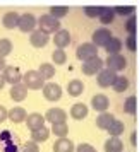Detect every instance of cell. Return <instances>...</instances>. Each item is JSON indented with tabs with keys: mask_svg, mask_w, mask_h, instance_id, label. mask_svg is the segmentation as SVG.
I'll list each match as a JSON object with an SVG mask.
<instances>
[{
	"mask_svg": "<svg viewBox=\"0 0 139 152\" xmlns=\"http://www.w3.org/2000/svg\"><path fill=\"white\" fill-rule=\"evenodd\" d=\"M38 72H40V75L45 80H48V79H52V77L55 75V67H53V63H41Z\"/></svg>",
	"mask_w": 139,
	"mask_h": 152,
	"instance_id": "83f0119b",
	"label": "cell"
},
{
	"mask_svg": "<svg viewBox=\"0 0 139 152\" xmlns=\"http://www.w3.org/2000/svg\"><path fill=\"white\" fill-rule=\"evenodd\" d=\"M115 79H117V74L110 69H103L100 74H98V86L100 87H112L113 82H115Z\"/></svg>",
	"mask_w": 139,
	"mask_h": 152,
	"instance_id": "8fae6325",
	"label": "cell"
},
{
	"mask_svg": "<svg viewBox=\"0 0 139 152\" xmlns=\"http://www.w3.org/2000/svg\"><path fill=\"white\" fill-rule=\"evenodd\" d=\"M103 65H105L103 60H101L100 56H95V58H91L88 62H84L81 70H83L84 75H98V74L103 70Z\"/></svg>",
	"mask_w": 139,
	"mask_h": 152,
	"instance_id": "5b68a950",
	"label": "cell"
},
{
	"mask_svg": "<svg viewBox=\"0 0 139 152\" xmlns=\"http://www.w3.org/2000/svg\"><path fill=\"white\" fill-rule=\"evenodd\" d=\"M100 10H101V7L88 5V7H84V14L88 15V17H100Z\"/></svg>",
	"mask_w": 139,
	"mask_h": 152,
	"instance_id": "74e56055",
	"label": "cell"
},
{
	"mask_svg": "<svg viewBox=\"0 0 139 152\" xmlns=\"http://www.w3.org/2000/svg\"><path fill=\"white\" fill-rule=\"evenodd\" d=\"M136 24H138L136 15H131V17L125 21V29H127V33H129V34H136Z\"/></svg>",
	"mask_w": 139,
	"mask_h": 152,
	"instance_id": "8d00e7d4",
	"label": "cell"
},
{
	"mask_svg": "<svg viewBox=\"0 0 139 152\" xmlns=\"http://www.w3.org/2000/svg\"><path fill=\"white\" fill-rule=\"evenodd\" d=\"M2 75H4V79H5V82L12 84V86L22 82V74H21V70L17 69L16 65H7L5 70L2 72Z\"/></svg>",
	"mask_w": 139,
	"mask_h": 152,
	"instance_id": "ba28073f",
	"label": "cell"
},
{
	"mask_svg": "<svg viewBox=\"0 0 139 152\" xmlns=\"http://www.w3.org/2000/svg\"><path fill=\"white\" fill-rule=\"evenodd\" d=\"M5 67H7V65H5V58H0V72H4Z\"/></svg>",
	"mask_w": 139,
	"mask_h": 152,
	"instance_id": "7bdbcfd3",
	"label": "cell"
},
{
	"mask_svg": "<svg viewBox=\"0 0 139 152\" xmlns=\"http://www.w3.org/2000/svg\"><path fill=\"white\" fill-rule=\"evenodd\" d=\"M113 91H117V92H124L127 87H129V79L125 75H117V79H115V82H113Z\"/></svg>",
	"mask_w": 139,
	"mask_h": 152,
	"instance_id": "f1b7e54d",
	"label": "cell"
},
{
	"mask_svg": "<svg viewBox=\"0 0 139 152\" xmlns=\"http://www.w3.org/2000/svg\"><path fill=\"white\" fill-rule=\"evenodd\" d=\"M113 121H115L113 115H110V113H101V115H98L95 123H96V126L100 128V130H108Z\"/></svg>",
	"mask_w": 139,
	"mask_h": 152,
	"instance_id": "44dd1931",
	"label": "cell"
},
{
	"mask_svg": "<svg viewBox=\"0 0 139 152\" xmlns=\"http://www.w3.org/2000/svg\"><path fill=\"white\" fill-rule=\"evenodd\" d=\"M98 19L101 21V24H112L113 19H115V10H113V7H101Z\"/></svg>",
	"mask_w": 139,
	"mask_h": 152,
	"instance_id": "d4e9b609",
	"label": "cell"
},
{
	"mask_svg": "<svg viewBox=\"0 0 139 152\" xmlns=\"http://www.w3.org/2000/svg\"><path fill=\"white\" fill-rule=\"evenodd\" d=\"M84 91V84L79 80V79H72L69 84H67V92H69V96L72 97H77L81 96Z\"/></svg>",
	"mask_w": 139,
	"mask_h": 152,
	"instance_id": "603a6c76",
	"label": "cell"
},
{
	"mask_svg": "<svg viewBox=\"0 0 139 152\" xmlns=\"http://www.w3.org/2000/svg\"><path fill=\"white\" fill-rule=\"evenodd\" d=\"M112 38H113V36H112V33H110V29L108 28H98L96 31H95V33H93V38H91V41H93V45H95V46H106V43L110 41Z\"/></svg>",
	"mask_w": 139,
	"mask_h": 152,
	"instance_id": "52a82bcc",
	"label": "cell"
},
{
	"mask_svg": "<svg viewBox=\"0 0 139 152\" xmlns=\"http://www.w3.org/2000/svg\"><path fill=\"white\" fill-rule=\"evenodd\" d=\"M43 96H45V99H48V101H58V99L62 97V87L55 82L45 84V87H43Z\"/></svg>",
	"mask_w": 139,
	"mask_h": 152,
	"instance_id": "30bf717a",
	"label": "cell"
},
{
	"mask_svg": "<svg viewBox=\"0 0 139 152\" xmlns=\"http://www.w3.org/2000/svg\"><path fill=\"white\" fill-rule=\"evenodd\" d=\"M124 123H122V121H118V120H115V121H113V123L110 125V128H108V135H110V137H117L118 138V135H122V132H124Z\"/></svg>",
	"mask_w": 139,
	"mask_h": 152,
	"instance_id": "d6a6232c",
	"label": "cell"
},
{
	"mask_svg": "<svg viewBox=\"0 0 139 152\" xmlns=\"http://www.w3.org/2000/svg\"><path fill=\"white\" fill-rule=\"evenodd\" d=\"M38 26H40V31L47 33V34H50V33L55 34L57 31H60V21L55 19L53 15H50V14L41 15V17L38 19Z\"/></svg>",
	"mask_w": 139,
	"mask_h": 152,
	"instance_id": "7a4b0ae2",
	"label": "cell"
},
{
	"mask_svg": "<svg viewBox=\"0 0 139 152\" xmlns=\"http://www.w3.org/2000/svg\"><path fill=\"white\" fill-rule=\"evenodd\" d=\"M91 106H93V110H96L100 115H101V113H106L108 106H110V99L105 96V94H95L93 99H91Z\"/></svg>",
	"mask_w": 139,
	"mask_h": 152,
	"instance_id": "4fadbf2b",
	"label": "cell"
},
{
	"mask_svg": "<svg viewBox=\"0 0 139 152\" xmlns=\"http://www.w3.org/2000/svg\"><path fill=\"white\" fill-rule=\"evenodd\" d=\"M124 151V144L122 140L117 137H110L105 142V152H122Z\"/></svg>",
	"mask_w": 139,
	"mask_h": 152,
	"instance_id": "cb8c5ba5",
	"label": "cell"
},
{
	"mask_svg": "<svg viewBox=\"0 0 139 152\" xmlns=\"http://www.w3.org/2000/svg\"><path fill=\"white\" fill-rule=\"evenodd\" d=\"M53 43H55V46L58 50H64L65 46H69L70 45V33L67 29H60V31H57L55 34H53Z\"/></svg>",
	"mask_w": 139,
	"mask_h": 152,
	"instance_id": "2e32d148",
	"label": "cell"
},
{
	"mask_svg": "<svg viewBox=\"0 0 139 152\" xmlns=\"http://www.w3.org/2000/svg\"><path fill=\"white\" fill-rule=\"evenodd\" d=\"M105 50H106V53H108V55H118V53H120V50H122V41H120L118 38H112L110 41L106 43Z\"/></svg>",
	"mask_w": 139,
	"mask_h": 152,
	"instance_id": "484cf974",
	"label": "cell"
},
{
	"mask_svg": "<svg viewBox=\"0 0 139 152\" xmlns=\"http://www.w3.org/2000/svg\"><path fill=\"white\" fill-rule=\"evenodd\" d=\"M21 152H40V149H38V144H36V142H33V140H28L26 144L22 145Z\"/></svg>",
	"mask_w": 139,
	"mask_h": 152,
	"instance_id": "ab89813d",
	"label": "cell"
},
{
	"mask_svg": "<svg viewBox=\"0 0 139 152\" xmlns=\"http://www.w3.org/2000/svg\"><path fill=\"white\" fill-rule=\"evenodd\" d=\"M52 132L58 138H64V137H67V133H69V125L67 123H55V125H52Z\"/></svg>",
	"mask_w": 139,
	"mask_h": 152,
	"instance_id": "4dcf8cb0",
	"label": "cell"
},
{
	"mask_svg": "<svg viewBox=\"0 0 139 152\" xmlns=\"http://www.w3.org/2000/svg\"><path fill=\"white\" fill-rule=\"evenodd\" d=\"M28 96V87L24 86V84H16L10 87V97H12V101L16 103H19V101H24Z\"/></svg>",
	"mask_w": 139,
	"mask_h": 152,
	"instance_id": "e0dca14e",
	"label": "cell"
},
{
	"mask_svg": "<svg viewBox=\"0 0 139 152\" xmlns=\"http://www.w3.org/2000/svg\"><path fill=\"white\" fill-rule=\"evenodd\" d=\"M22 84L31 91H38L45 87V79L40 75L38 70H29V72H26L22 75Z\"/></svg>",
	"mask_w": 139,
	"mask_h": 152,
	"instance_id": "6da1fadb",
	"label": "cell"
},
{
	"mask_svg": "<svg viewBox=\"0 0 139 152\" xmlns=\"http://www.w3.org/2000/svg\"><path fill=\"white\" fill-rule=\"evenodd\" d=\"M105 65H106V69L113 70L115 74L120 72V70H124L127 67V60H125L124 55H108L106 56V60H105Z\"/></svg>",
	"mask_w": 139,
	"mask_h": 152,
	"instance_id": "8992f818",
	"label": "cell"
},
{
	"mask_svg": "<svg viewBox=\"0 0 139 152\" xmlns=\"http://www.w3.org/2000/svg\"><path fill=\"white\" fill-rule=\"evenodd\" d=\"M50 38L47 33H43V31H35V33H31V36H29V43L35 46V48H45L47 45H48Z\"/></svg>",
	"mask_w": 139,
	"mask_h": 152,
	"instance_id": "5bb4252c",
	"label": "cell"
},
{
	"mask_svg": "<svg viewBox=\"0 0 139 152\" xmlns=\"http://www.w3.org/2000/svg\"><path fill=\"white\" fill-rule=\"evenodd\" d=\"M76 56L84 63V62H88V60H91V58L98 56V48L93 45V43H83V45L77 46Z\"/></svg>",
	"mask_w": 139,
	"mask_h": 152,
	"instance_id": "277c9868",
	"label": "cell"
},
{
	"mask_svg": "<svg viewBox=\"0 0 139 152\" xmlns=\"http://www.w3.org/2000/svg\"><path fill=\"white\" fill-rule=\"evenodd\" d=\"M26 125H28V128L31 132L40 130V128L45 126V116L40 115V113H31V115H28V118H26Z\"/></svg>",
	"mask_w": 139,
	"mask_h": 152,
	"instance_id": "9a60e30c",
	"label": "cell"
},
{
	"mask_svg": "<svg viewBox=\"0 0 139 152\" xmlns=\"http://www.w3.org/2000/svg\"><path fill=\"white\" fill-rule=\"evenodd\" d=\"M10 51H12V43H10V39L2 38L0 39V58H5L7 55H10Z\"/></svg>",
	"mask_w": 139,
	"mask_h": 152,
	"instance_id": "836d02e7",
	"label": "cell"
},
{
	"mask_svg": "<svg viewBox=\"0 0 139 152\" xmlns=\"http://www.w3.org/2000/svg\"><path fill=\"white\" fill-rule=\"evenodd\" d=\"M113 10H115V14H118V15H134V10L136 9L132 7V5H127V7H124V5H117V7H113Z\"/></svg>",
	"mask_w": 139,
	"mask_h": 152,
	"instance_id": "d590c367",
	"label": "cell"
},
{
	"mask_svg": "<svg viewBox=\"0 0 139 152\" xmlns=\"http://www.w3.org/2000/svg\"><path fill=\"white\" fill-rule=\"evenodd\" d=\"M52 60H53L55 65H64V63L67 62V55H65V51H64V50L55 48V51L52 53Z\"/></svg>",
	"mask_w": 139,
	"mask_h": 152,
	"instance_id": "e575fe53",
	"label": "cell"
},
{
	"mask_svg": "<svg viewBox=\"0 0 139 152\" xmlns=\"http://www.w3.org/2000/svg\"><path fill=\"white\" fill-rule=\"evenodd\" d=\"M17 138H14L12 132H0V152H17Z\"/></svg>",
	"mask_w": 139,
	"mask_h": 152,
	"instance_id": "3957f363",
	"label": "cell"
},
{
	"mask_svg": "<svg viewBox=\"0 0 139 152\" xmlns=\"http://www.w3.org/2000/svg\"><path fill=\"white\" fill-rule=\"evenodd\" d=\"M138 39H136V34H129L127 38H125V46L131 50V51H136L138 50Z\"/></svg>",
	"mask_w": 139,
	"mask_h": 152,
	"instance_id": "f35d334b",
	"label": "cell"
},
{
	"mask_svg": "<svg viewBox=\"0 0 139 152\" xmlns=\"http://www.w3.org/2000/svg\"><path fill=\"white\" fill-rule=\"evenodd\" d=\"M5 118H9V111H7L5 106H2V104H0V123H2Z\"/></svg>",
	"mask_w": 139,
	"mask_h": 152,
	"instance_id": "b9f144b4",
	"label": "cell"
},
{
	"mask_svg": "<svg viewBox=\"0 0 139 152\" xmlns=\"http://www.w3.org/2000/svg\"><path fill=\"white\" fill-rule=\"evenodd\" d=\"M19 17L21 15L17 14V12H7V14L2 17V24H4V28L7 29H14L19 26Z\"/></svg>",
	"mask_w": 139,
	"mask_h": 152,
	"instance_id": "7402d4cb",
	"label": "cell"
},
{
	"mask_svg": "<svg viewBox=\"0 0 139 152\" xmlns=\"http://www.w3.org/2000/svg\"><path fill=\"white\" fill-rule=\"evenodd\" d=\"M50 137V130L47 128V126H43V128H40V130H36V132H31V140L33 142H47Z\"/></svg>",
	"mask_w": 139,
	"mask_h": 152,
	"instance_id": "4316f807",
	"label": "cell"
},
{
	"mask_svg": "<svg viewBox=\"0 0 139 152\" xmlns=\"http://www.w3.org/2000/svg\"><path fill=\"white\" fill-rule=\"evenodd\" d=\"M5 84H7V82H5V79H4V75H2V74H0V91L4 89V86H5Z\"/></svg>",
	"mask_w": 139,
	"mask_h": 152,
	"instance_id": "ee69618b",
	"label": "cell"
},
{
	"mask_svg": "<svg viewBox=\"0 0 139 152\" xmlns=\"http://www.w3.org/2000/svg\"><path fill=\"white\" fill-rule=\"evenodd\" d=\"M136 137H138V133L134 132V133H132V138H131V142H132V144H136Z\"/></svg>",
	"mask_w": 139,
	"mask_h": 152,
	"instance_id": "f6af8a7d",
	"label": "cell"
},
{
	"mask_svg": "<svg viewBox=\"0 0 139 152\" xmlns=\"http://www.w3.org/2000/svg\"><path fill=\"white\" fill-rule=\"evenodd\" d=\"M136 110H138V99H136V96H129L124 101V111L127 115H134Z\"/></svg>",
	"mask_w": 139,
	"mask_h": 152,
	"instance_id": "f546056e",
	"label": "cell"
},
{
	"mask_svg": "<svg viewBox=\"0 0 139 152\" xmlns=\"http://www.w3.org/2000/svg\"><path fill=\"white\" fill-rule=\"evenodd\" d=\"M53 152H76V147L67 137L57 138V142L53 144Z\"/></svg>",
	"mask_w": 139,
	"mask_h": 152,
	"instance_id": "ac0fdd59",
	"label": "cell"
},
{
	"mask_svg": "<svg viewBox=\"0 0 139 152\" xmlns=\"http://www.w3.org/2000/svg\"><path fill=\"white\" fill-rule=\"evenodd\" d=\"M88 113H89V110H88V106L84 103H76L70 108V116L74 120H84L88 116Z\"/></svg>",
	"mask_w": 139,
	"mask_h": 152,
	"instance_id": "d6986e66",
	"label": "cell"
},
{
	"mask_svg": "<svg viewBox=\"0 0 139 152\" xmlns=\"http://www.w3.org/2000/svg\"><path fill=\"white\" fill-rule=\"evenodd\" d=\"M76 152H96V149L91 144H79L76 147Z\"/></svg>",
	"mask_w": 139,
	"mask_h": 152,
	"instance_id": "60d3db41",
	"label": "cell"
},
{
	"mask_svg": "<svg viewBox=\"0 0 139 152\" xmlns=\"http://www.w3.org/2000/svg\"><path fill=\"white\" fill-rule=\"evenodd\" d=\"M69 12V7L67 5H53V7H50V15H53L55 19H62L64 15H67Z\"/></svg>",
	"mask_w": 139,
	"mask_h": 152,
	"instance_id": "1f68e13d",
	"label": "cell"
},
{
	"mask_svg": "<svg viewBox=\"0 0 139 152\" xmlns=\"http://www.w3.org/2000/svg\"><path fill=\"white\" fill-rule=\"evenodd\" d=\"M38 26V19L33 14H21L19 17V26L22 33H35V28Z\"/></svg>",
	"mask_w": 139,
	"mask_h": 152,
	"instance_id": "9c48e42d",
	"label": "cell"
},
{
	"mask_svg": "<svg viewBox=\"0 0 139 152\" xmlns=\"http://www.w3.org/2000/svg\"><path fill=\"white\" fill-rule=\"evenodd\" d=\"M45 120H48L52 125L55 123H65L67 120V113L62 110V108H50L45 115Z\"/></svg>",
	"mask_w": 139,
	"mask_h": 152,
	"instance_id": "7c38bea8",
	"label": "cell"
},
{
	"mask_svg": "<svg viewBox=\"0 0 139 152\" xmlns=\"http://www.w3.org/2000/svg\"><path fill=\"white\" fill-rule=\"evenodd\" d=\"M26 118H28V113H26V110L21 108V106H16L12 110H9V120H10L12 123H21Z\"/></svg>",
	"mask_w": 139,
	"mask_h": 152,
	"instance_id": "ffe728a7",
	"label": "cell"
}]
</instances>
